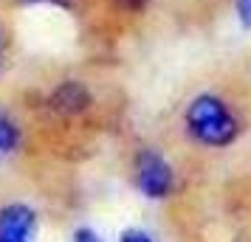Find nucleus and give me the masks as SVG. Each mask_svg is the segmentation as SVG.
<instances>
[{"label":"nucleus","mask_w":251,"mask_h":242,"mask_svg":"<svg viewBox=\"0 0 251 242\" xmlns=\"http://www.w3.org/2000/svg\"><path fill=\"white\" fill-rule=\"evenodd\" d=\"M183 121H186V130L192 132V138L201 141L203 147H228L240 132V124L234 113L228 110V104L212 93L192 99Z\"/></svg>","instance_id":"nucleus-1"},{"label":"nucleus","mask_w":251,"mask_h":242,"mask_svg":"<svg viewBox=\"0 0 251 242\" xmlns=\"http://www.w3.org/2000/svg\"><path fill=\"white\" fill-rule=\"evenodd\" d=\"M136 186L150 200H161L172 192V166L158 152L141 150L136 155Z\"/></svg>","instance_id":"nucleus-2"},{"label":"nucleus","mask_w":251,"mask_h":242,"mask_svg":"<svg viewBox=\"0 0 251 242\" xmlns=\"http://www.w3.org/2000/svg\"><path fill=\"white\" fill-rule=\"evenodd\" d=\"M37 220L34 211L23 203L0 208V242H34Z\"/></svg>","instance_id":"nucleus-3"},{"label":"nucleus","mask_w":251,"mask_h":242,"mask_svg":"<svg viewBox=\"0 0 251 242\" xmlns=\"http://www.w3.org/2000/svg\"><path fill=\"white\" fill-rule=\"evenodd\" d=\"M48 107L59 115H79L91 107V90L76 79H65L51 90Z\"/></svg>","instance_id":"nucleus-4"},{"label":"nucleus","mask_w":251,"mask_h":242,"mask_svg":"<svg viewBox=\"0 0 251 242\" xmlns=\"http://www.w3.org/2000/svg\"><path fill=\"white\" fill-rule=\"evenodd\" d=\"M20 144V127L14 124V118L9 113L0 110V158L12 155Z\"/></svg>","instance_id":"nucleus-5"},{"label":"nucleus","mask_w":251,"mask_h":242,"mask_svg":"<svg viewBox=\"0 0 251 242\" xmlns=\"http://www.w3.org/2000/svg\"><path fill=\"white\" fill-rule=\"evenodd\" d=\"M234 12H237L240 25L251 31V0H234Z\"/></svg>","instance_id":"nucleus-6"},{"label":"nucleus","mask_w":251,"mask_h":242,"mask_svg":"<svg viewBox=\"0 0 251 242\" xmlns=\"http://www.w3.org/2000/svg\"><path fill=\"white\" fill-rule=\"evenodd\" d=\"M119 242H152V240H150V237L144 234V231H136V228H130V231H125V234L119 237Z\"/></svg>","instance_id":"nucleus-7"},{"label":"nucleus","mask_w":251,"mask_h":242,"mask_svg":"<svg viewBox=\"0 0 251 242\" xmlns=\"http://www.w3.org/2000/svg\"><path fill=\"white\" fill-rule=\"evenodd\" d=\"M74 242H104V240L91 228H79L76 234H74Z\"/></svg>","instance_id":"nucleus-8"},{"label":"nucleus","mask_w":251,"mask_h":242,"mask_svg":"<svg viewBox=\"0 0 251 242\" xmlns=\"http://www.w3.org/2000/svg\"><path fill=\"white\" fill-rule=\"evenodd\" d=\"M113 3L116 6H122V9H127V12H141L150 0H113Z\"/></svg>","instance_id":"nucleus-9"},{"label":"nucleus","mask_w":251,"mask_h":242,"mask_svg":"<svg viewBox=\"0 0 251 242\" xmlns=\"http://www.w3.org/2000/svg\"><path fill=\"white\" fill-rule=\"evenodd\" d=\"M23 3H46V6H59V9L71 6V0H23Z\"/></svg>","instance_id":"nucleus-10"}]
</instances>
